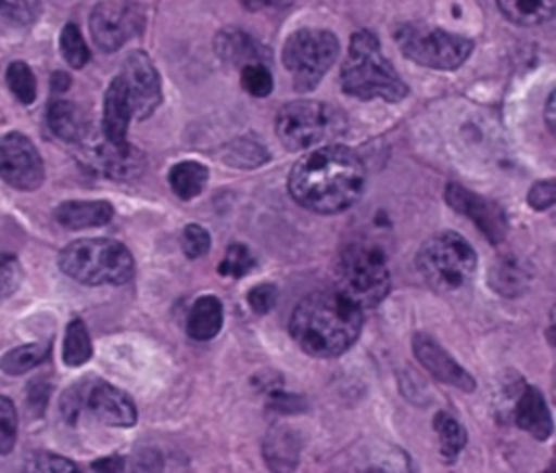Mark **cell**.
Masks as SVG:
<instances>
[{
	"label": "cell",
	"mask_w": 556,
	"mask_h": 473,
	"mask_svg": "<svg viewBox=\"0 0 556 473\" xmlns=\"http://www.w3.org/2000/svg\"><path fill=\"white\" fill-rule=\"evenodd\" d=\"M515 423L536 440H547L552 436V412L543 393L536 386H526L521 391L515 406Z\"/></svg>",
	"instance_id": "17"
},
{
	"label": "cell",
	"mask_w": 556,
	"mask_h": 473,
	"mask_svg": "<svg viewBox=\"0 0 556 473\" xmlns=\"http://www.w3.org/2000/svg\"><path fill=\"white\" fill-rule=\"evenodd\" d=\"M556 202V182L552 178L547 180H539L530 187L528 191V204L534 208V210H547L552 208Z\"/></svg>",
	"instance_id": "40"
},
{
	"label": "cell",
	"mask_w": 556,
	"mask_h": 473,
	"mask_svg": "<svg viewBox=\"0 0 556 473\" xmlns=\"http://www.w3.org/2000/svg\"><path fill=\"white\" fill-rule=\"evenodd\" d=\"M500 13L517 26H539L554 15L556 0H495Z\"/></svg>",
	"instance_id": "23"
},
{
	"label": "cell",
	"mask_w": 556,
	"mask_h": 473,
	"mask_svg": "<svg viewBox=\"0 0 556 473\" xmlns=\"http://www.w3.org/2000/svg\"><path fill=\"white\" fill-rule=\"evenodd\" d=\"M39 0H0V17L13 24H30L39 15Z\"/></svg>",
	"instance_id": "36"
},
{
	"label": "cell",
	"mask_w": 556,
	"mask_h": 473,
	"mask_svg": "<svg viewBox=\"0 0 556 473\" xmlns=\"http://www.w3.org/2000/svg\"><path fill=\"white\" fill-rule=\"evenodd\" d=\"M363 328V308L341 291L304 295L289 319L293 341L315 358H334L354 345Z\"/></svg>",
	"instance_id": "2"
},
{
	"label": "cell",
	"mask_w": 556,
	"mask_h": 473,
	"mask_svg": "<svg viewBox=\"0 0 556 473\" xmlns=\"http://www.w3.org/2000/svg\"><path fill=\"white\" fill-rule=\"evenodd\" d=\"M91 469H96V471H122L124 460L119 456H109V458H102V460L93 462Z\"/></svg>",
	"instance_id": "42"
},
{
	"label": "cell",
	"mask_w": 556,
	"mask_h": 473,
	"mask_svg": "<svg viewBox=\"0 0 556 473\" xmlns=\"http://www.w3.org/2000/svg\"><path fill=\"white\" fill-rule=\"evenodd\" d=\"M415 267L437 291H456L469 282L478 267V256L458 232L443 230L417 250Z\"/></svg>",
	"instance_id": "6"
},
{
	"label": "cell",
	"mask_w": 556,
	"mask_h": 473,
	"mask_svg": "<svg viewBox=\"0 0 556 473\" xmlns=\"http://www.w3.org/2000/svg\"><path fill=\"white\" fill-rule=\"evenodd\" d=\"M93 161L106 176L119 178V180L135 178L143 169V156L137 150H132L128 143L115 145V143L106 141L104 145L96 148Z\"/></svg>",
	"instance_id": "19"
},
{
	"label": "cell",
	"mask_w": 556,
	"mask_h": 473,
	"mask_svg": "<svg viewBox=\"0 0 556 473\" xmlns=\"http://www.w3.org/2000/svg\"><path fill=\"white\" fill-rule=\"evenodd\" d=\"M337 284L361 308L382 302L391 286L384 250L371 241L348 243L337 263Z\"/></svg>",
	"instance_id": "5"
},
{
	"label": "cell",
	"mask_w": 556,
	"mask_h": 473,
	"mask_svg": "<svg viewBox=\"0 0 556 473\" xmlns=\"http://www.w3.org/2000/svg\"><path fill=\"white\" fill-rule=\"evenodd\" d=\"M143 26L139 7L130 2H100L89 17V30L96 46L104 52L119 50Z\"/></svg>",
	"instance_id": "11"
},
{
	"label": "cell",
	"mask_w": 556,
	"mask_h": 473,
	"mask_svg": "<svg viewBox=\"0 0 556 473\" xmlns=\"http://www.w3.org/2000/svg\"><path fill=\"white\" fill-rule=\"evenodd\" d=\"M208 182V167L198 161H180L169 169V187L180 200L198 197Z\"/></svg>",
	"instance_id": "24"
},
{
	"label": "cell",
	"mask_w": 556,
	"mask_h": 473,
	"mask_svg": "<svg viewBox=\"0 0 556 473\" xmlns=\"http://www.w3.org/2000/svg\"><path fill=\"white\" fill-rule=\"evenodd\" d=\"M67 85H70L67 74L56 72V74H54V78H52V89H54V91H63V89H67Z\"/></svg>",
	"instance_id": "44"
},
{
	"label": "cell",
	"mask_w": 556,
	"mask_h": 473,
	"mask_svg": "<svg viewBox=\"0 0 556 473\" xmlns=\"http://www.w3.org/2000/svg\"><path fill=\"white\" fill-rule=\"evenodd\" d=\"M413 351L415 358L421 362V367L434 375L437 380H441L443 384H450L454 388L460 391H473L476 388V380L469 375V371H465L443 347L437 338H432L426 332H417L413 336Z\"/></svg>",
	"instance_id": "14"
},
{
	"label": "cell",
	"mask_w": 556,
	"mask_h": 473,
	"mask_svg": "<svg viewBox=\"0 0 556 473\" xmlns=\"http://www.w3.org/2000/svg\"><path fill=\"white\" fill-rule=\"evenodd\" d=\"M278 302V289L271 282H263L256 284L248 291V306L256 312V315H267Z\"/></svg>",
	"instance_id": "38"
},
{
	"label": "cell",
	"mask_w": 556,
	"mask_h": 473,
	"mask_svg": "<svg viewBox=\"0 0 556 473\" xmlns=\"http://www.w3.org/2000/svg\"><path fill=\"white\" fill-rule=\"evenodd\" d=\"M224 323V306L215 295H202L193 302L187 317V334L193 341H211Z\"/></svg>",
	"instance_id": "20"
},
{
	"label": "cell",
	"mask_w": 556,
	"mask_h": 473,
	"mask_svg": "<svg viewBox=\"0 0 556 473\" xmlns=\"http://www.w3.org/2000/svg\"><path fill=\"white\" fill-rule=\"evenodd\" d=\"M132 119V106L124 87L122 76L117 74L106 93H104V102H102V132L104 139L115 143V145H124L126 141V132H128V124Z\"/></svg>",
	"instance_id": "16"
},
{
	"label": "cell",
	"mask_w": 556,
	"mask_h": 473,
	"mask_svg": "<svg viewBox=\"0 0 556 473\" xmlns=\"http://www.w3.org/2000/svg\"><path fill=\"white\" fill-rule=\"evenodd\" d=\"M22 280V269L15 256L0 254V302L9 297Z\"/></svg>",
	"instance_id": "39"
},
{
	"label": "cell",
	"mask_w": 556,
	"mask_h": 473,
	"mask_svg": "<svg viewBox=\"0 0 556 473\" xmlns=\"http://www.w3.org/2000/svg\"><path fill=\"white\" fill-rule=\"evenodd\" d=\"M265 456L271 469H282L285 460H287V466L293 469L298 462V445L293 434L287 430H271L265 440Z\"/></svg>",
	"instance_id": "29"
},
{
	"label": "cell",
	"mask_w": 556,
	"mask_h": 473,
	"mask_svg": "<svg viewBox=\"0 0 556 473\" xmlns=\"http://www.w3.org/2000/svg\"><path fill=\"white\" fill-rule=\"evenodd\" d=\"M345 126L343 115L315 100L287 102L276 115V135L287 150H308L337 137Z\"/></svg>",
	"instance_id": "7"
},
{
	"label": "cell",
	"mask_w": 556,
	"mask_h": 473,
	"mask_svg": "<svg viewBox=\"0 0 556 473\" xmlns=\"http://www.w3.org/2000/svg\"><path fill=\"white\" fill-rule=\"evenodd\" d=\"M180 247L185 256L200 258L211 250V234L200 223H187L180 234Z\"/></svg>",
	"instance_id": "34"
},
{
	"label": "cell",
	"mask_w": 556,
	"mask_h": 473,
	"mask_svg": "<svg viewBox=\"0 0 556 473\" xmlns=\"http://www.w3.org/2000/svg\"><path fill=\"white\" fill-rule=\"evenodd\" d=\"M59 267L89 286L124 284L135 273L132 254L115 239H76L61 250Z\"/></svg>",
	"instance_id": "4"
},
{
	"label": "cell",
	"mask_w": 556,
	"mask_h": 473,
	"mask_svg": "<svg viewBox=\"0 0 556 473\" xmlns=\"http://www.w3.org/2000/svg\"><path fill=\"white\" fill-rule=\"evenodd\" d=\"M91 338L87 325L80 319H72L65 328L63 360L67 367H80L91 358Z\"/></svg>",
	"instance_id": "28"
},
{
	"label": "cell",
	"mask_w": 556,
	"mask_h": 473,
	"mask_svg": "<svg viewBox=\"0 0 556 473\" xmlns=\"http://www.w3.org/2000/svg\"><path fill=\"white\" fill-rule=\"evenodd\" d=\"M545 124H547V128H549V132H554V91L549 93V98H547V102H545Z\"/></svg>",
	"instance_id": "43"
},
{
	"label": "cell",
	"mask_w": 556,
	"mask_h": 473,
	"mask_svg": "<svg viewBox=\"0 0 556 473\" xmlns=\"http://www.w3.org/2000/svg\"><path fill=\"white\" fill-rule=\"evenodd\" d=\"M254 263H256V260H254L252 252H250L245 245L232 243V245L226 250V254H224V258H222V263H219V273L226 276V278H243L245 273L252 271Z\"/></svg>",
	"instance_id": "33"
},
{
	"label": "cell",
	"mask_w": 556,
	"mask_h": 473,
	"mask_svg": "<svg viewBox=\"0 0 556 473\" xmlns=\"http://www.w3.org/2000/svg\"><path fill=\"white\" fill-rule=\"evenodd\" d=\"M432 427L439 436V449H441V456L452 462L456 460V456L463 451V447L467 445V432L463 427V423L445 412V410H439L432 419Z\"/></svg>",
	"instance_id": "25"
},
{
	"label": "cell",
	"mask_w": 556,
	"mask_h": 473,
	"mask_svg": "<svg viewBox=\"0 0 556 473\" xmlns=\"http://www.w3.org/2000/svg\"><path fill=\"white\" fill-rule=\"evenodd\" d=\"M59 48L63 59L70 63V67L80 69L87 61H89V48L78 30L76 24H65L61 30V39H59Z\"/></svg>",
	"instance_id": "31"
},
{
	"label": "cell",
	"mask_w": 556,
	"mask_h": 473,
	"mask_svg": "<svg viewBox=\"0 0 556 473\" xmlns=\"http://www.w3.org/2000/svg\"><path fill=\"white\" fill-rule=\"evenodd\" d=\"M339 56V39L330 30L300 28L285 41L282 63L298 91H311Z\"/></svg>",
	"instance_id": "9"
},
{
	"label": "cell",
	"mask_w": 556,
	"mask_h": 473,
	"mask_svg": "<svg viewBox=\"0 0 556 473\" xmlns=\"http://www.w3.org/2000/svg\"><path fill=\"white\" fill-rule=\"evenodd\" d=\"M395 43L406 59L432 69H456L473 50L471 39L426 24H402L395 30Z\"/></svg>",
	"instance_id": "8"
},
{
	"label": "cell",
	"mask_w": 556,
	"mask_h": 473,
	"mask_svg": "<svg viewBox=\"0 0 556 473\" xmlns=\"http://www.w3.org/2000/svg\"><path fill=\"white\" fill-rule=\"evenodd\" d=\"M528 284V271L513 256H502L491 269V286L506 297L519 295Z\"/></svg>",
	"instance_id": "26"
},
{
	"label": "cell",
	"mask_w": 556,
	"mask_h": 473,
	"mask_svg": "<svg viewBox=\"0 0 556 473\" xmlns=\"http://www.w3.org/2000/svg\"><path fill=\"white\" fill-rule=\"evenodd\" d=\"M0 178L20 191H35L43 184V161L26 135L0 137Z\"/></svg>",
	"instance_id": "10"
},
{
	"label": "cell",
	"mask_w": 556,
	"mask_h": 473,
	"mask_svg": "<svg viewBox=\"0 0 556 473\" xmlns=\"http://www.w3.org/2000/svg\"><path fill=\"white\" fill-rule=\"evenodd\" d=\"M215 50L224 61L235 63V65L254 63V61H261V56H263L261 46L248 33H241V30H235V28L222 30L217 35Z\"/></svg>",
	"instance_id": "22"
},
{
	"label": "cell",
	"mask_w": 556,
	"mask_h": 473,
	"mask_svg": "<svg viewBox=\"0 0 556 473\" xmlns=\"http://www.w3.org/2000/svg\"><path fill=\"white\" fill-rule=\"evenodd\" d=\"M119 76L132 106V117H148L161 102V78L150 56L141 50L130 52Z\"/></svg>",
	"instance_id": "13"
},
{
	"label": "cell",
	"mask_w": 556,
	"mask_h": 473,
	"mask_svg": "<svg viewBox=\"0 0 556 473\" xmlns=\"http://www.w3.org/2000/svg\"><path fill=\"white\" fill-rule=\"evenodd\" d=\"M341 87L358 100L397 102L408 93L406 82L382 54L374 33L358 30L350 39L348 56L341 65Z\"/></svg>",
	"instance_id": "3"
},
{
	"label": "cell",
	"mask_w": 556,
	"mask_h": 473,
	"mask_svg": "<svg viewBox=\"0 0 556 473\" xmlns=\"http://www.w3.org/2000/svg\"><path fill=\"white\" fill-rule=\"evenodd\" d=\"M89 412L106 425L132 427L137 421V408L132 399L109 382H96L80 399Z\"/></svg>",
	"instance_id": "15"
},
{
	"label": "cell",
	"mask_w": 556,
	"mask_h": 473,
	"mask_svg": "<svg viewBox=\"0 0 556 473\" xmlns=\"http://www.w3.org/2000/svg\"><path fill=\"white\" fill-rule=\"evenodd\" d=\"M7 85L11 89V93L22 102V104H33L35 95H37V80L33 69L22 63V61H13L7 67Z\"/></svg>",
	"instance_id": "30"
},
{
	"label": "cell",
	"mask_w": 556,
	"mask_h": 473,
	"mask_svg": "<svg viewBox=\"0 0 556 473\" xmlns=\"http://www.w3.org/2000/svg\"><path fill=\"white\" fill-rule=\"evenodd\" d=\"M54 219L70 230L98 228L113 219V206L104 200H70L56 206Z\"/></svg>",
	"instance_id": "18"
},
{
	"label": "cell",
	"mask_w": 556,
	"mask_h": 473,
	"mask_svg": "<svg viewBox=\"0 0 556 473\" xmlns=\"http://www.w3.org/2000/svg\"><path fill=\"white\" fill-rule=\"evenodd\" d=\"M365 189V167L356 152L343 145H324L302 156L289 174L291 197L321 215L350 208Z\"/></svg>",
	"instance_id": "1"
},
{
	"label": "cell",
	"mask_w": 556,
	"mask_h": 473,
	"mask_svg": "<svg viewBox=\"0 0 556 473\" xmlns=\"http://www.w3.org/2000/svg\"><path fill=\"white\" fill-rule=\"evenodd\" d=\"M48 126L50 130L70 143H78L87 135V117L83 111L67 100H56L48 106Z\"/></svg>",
	"instance_id": "21"
},
{
	"label": "cell",
	"mask_w": 556,
	"mask_h": 473,
	"mask_svg": "<svg viewBox=\"0 0 556 473\" xmlns=\"http://www.w3.org/2000/svg\"><path fill=\"white\" fill-rule=\"evenodd\" d=\"M241 87L254 98H267L274 89V78L267 65L261 61L241 65Z\"/></svg>",
	"instance_id": "32"
},
{
	"label": "cell",
	"mask_w": 556,
	"mask_h": 473,
	"mask_svg": "<svg viewBox=\"0 0 556 473\" xmlns=\"http://www.w3.org/2000/svg\"><path fill=\"white\" fill-rule=\"evenodd\" d=\"M445 200L456 213L471 219L491 243H502L506 239L508 221L504 208L497 202L478 195L456 182L445 187Z\"/></svg>",
	"instance_id": "12"
},
{
	"label": "cell",
	"mask_w": 556,
	"mask_h": 473,
	"mask_svg": "<svg viewBox=\"0 0 556 473\" xmlns=\"http://www.w3.org/2000/svg\"><path fill=\"white\" fill-rule=\"evenodd\" d=\"M48 351H50V345H48V343H28V345H20V347L7 351V354L0 358V369H2L4 373H11V375L26 373V371L39 367V365L48 358Z\"/></svg>",
	"instance_id": "27"
},
{
	"label": "cell",
	"mask_w": 556,
	"mask_h": 473,
	"mask_svg": "<svg viewBox=\"0 0 556 473\" xmlns=\"http://www.w3.org/2000/svg\"><path fill=\"white\" fill-rule=\"evenodd\" d=\"M245 9H250V11H258V9H263V7H267L271 0H239Z\"/></svg>",
	"instance_id": "45"
},
{
	"label": "cell",
	"mask_w": 556,
	"mask_h": 473,
	"mask_svg": "<svg viewBox=\"0 0 556 473\" xmlns=\"http://www.w3.org/2000/svg\"><path fill=\"white\" fill-rule=\"evenodd\" d=\"M28 469H33V471H54V473L78 471V466L74 462H70L63 456H54V453H37L33 458V462L28 464Z\"/></svg>",
	"instance_id": "41"
},
{
	"label": "cell",
	"mask_w": 556,
	"mask_h": 473,
	"mask_svg": "<svg viewBox=\"0 0 556 473\" xmlns=\"http://www.w3.org/2000/svg\"><path fill=\"white\" fill-rule=\"evenodd\" d=\"M17 436V412L9 397L0 395V453H9Z\"/></svg>",
	"instance_id": "35"
},
{
	"label": "cell",
	"mask_w": 556,
	"mask_h": 473,
	"mask_svg": "<svg viewBox=\"0 0 556 473\" xmlns=\"http://www.w3.org/2000/svg\"><path fill=\"white\" fill-rule=\"evenodd\" d=\"M241 145H232L230 148V165L235 167H256V165H263L267 161V152L263 145L254 143V141H239Z\"/></svg>",
	"instance_id": "37"
}]
</instances>
